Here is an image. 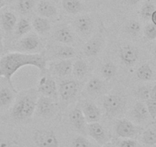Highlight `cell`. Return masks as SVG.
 Listing matches in <instances>:
<instances>
[{
    "mask_svg": "<svg viewBox=\"0 0 156 147\" xmlns=\"http://www.w3.org/2000/svg\"><path fill=\"white\" fill-rule=\"evenodd\" d=\"M25 66H33L38 69L42 74L47 70V57L43 53L26 54L22 52H11L0 58V77L5 78L16 92L12 78L20 68Z\"/></svg>",
    "mask_w": 156,
    "mask_h": 147,
    "instance_id": "1",
    "label": "cell"
},
{
    "mask_svg": "<svg viewBox=\"0 0 156 147\" xmlns=\"http://www.w3.org/2000/svg\"><path fill=\"white\" fill-rule=\"evenodd\" d=\"M37 97L34 92L27 93L16 101L12 109V117L16 120H25L34 114Z\"/></svg>",
    "mask_w": 156,
    "mask_h": 147,
    "instance_id": "2",
    "label": "cell"
},
{
    "mask_svg": "<svg viewBox=\"0 0 156 147\" xmlns=\"http://www.w3.org/2000/svg\"><path fill=\"white\" fill-rule=\"evenodd\" d=\"M125 97L119 94H109L103 98V108L106 113L109 116H115L119 114L125 108Z\"/></svg>",
    "mask_w": 156,
    "mask_h": 147,
    "instance_id": "3",
    "label": "cell"
},
{
    "mask_svg": "<svg viewBox=\"0 0 156 147\" xmlns=\"http://www.w3.org/2000/svg\"><path fill=\"white\" fill-rule=\"evenodd\" d=\"M34 141L37 147H58L59 142L52 130H38L34 133Z\"/></svg>",
    "mask_w": 156,
    "mask_h": 147,
    "instance_id": "4",
    "label": "cell"
},
{
    "mask_svg": "<svg viewBox=\"0 0 156 147\" xmlns=\"http://www.w3.org/2000/svg\"><path fill=\"white\" fill-rule=\"evenodd\" d=\"M37 92L40 93L42 96L50 97L53 100H57L59 96V92L55 81L46 76L42 77L39 81Z\"/></svg>",
    "mask_w": 156,
    "mask_h": 147,
    "instance_id": "5",
    "label": "cell"
},
{
    "mask_svg": "<svg viewBox=\"0 0 156 147\" xmlns=\"http://www.w3.org/2000/svg\"><path fill=\"white\" fill-rule=\"evenodd\" d=\"M69 120L73 128L83 134L87 133V121L80 105H76L69 113Z\"/></svg>",
    "mask_w": 156,
    "mask_h": 147,
    "instance_id": "6",
    "label": "cell"
},
{
    "mask_svg": "<svg viewBox=\"0 0 156 147\" xmlns=\"http://www.w3.org/2000/svg\"><path fill=\"white\" fill-rule=\"evenodd\" d=\"M115 133L119 137L131 139L139 133V128L128 120H119L115 124Z\"/></svg>",
    "mask_w": 156,
    "mask_h": 147,
    "instance_id": "7",
    "label": "cell"
},
{
    "mask_svg": "<svg viewBox=\"0 0 156 147\" xmlns=\"http://www.w3.org/2000/svg\"><path fill=\"white\" fill-rule=\"evenodd\" d=\"M87 133L100 145H103L108 142V135L106 129L99 122L87 124Z\"/></svg>",
    "mask_w": 156,
    "mask_h": 147,
    "instance_id": "8",
    "label": "cell"
},
{
    "mask_svg": "<svg viewBox=\"0 0 156 147\" xmlns=\"http://www.w3.org/2000/svg\"><path fill=\"white\" fill-rule=\"evenodd\" d=\"M119 58L122 62L127 67L135 65L139 58V50L131 45L122 46L119 50Z\"/></svg>",
    "mask_w": 156,
    "mask_h": 147,
    "instance_id": "9",
    "label": "cell"
},
{
    "mask_svg": "<svg viewBox=\"0 0 156 147\" xmlns=\"http://www.w3.org/2000/svg\"><path fill=\"white\" fill-rule=\"evenodd\" d=\"M80 107L87 124L100 121L101 117V111L95 103L90 100H84L80 105Z\"/></svg>",
    "mask_w": 156,
    "mask_h": 147,
    "instance_id": "10",
    "label": "cell"
},
{
    "mask_svg": "<svg viewBox=\"0 0 156 147\" xmlns=\"http://www.w3.org/2000/svg\"><path fill=\"white\" fill-rule=\"evenodd\" d=\"M79 84L74 80H67L62 81L59 85V95L64 101H68L74 98L78 92Z\"/></svg>",
    "mask_w": 156,
    "mask_h": 147,
    "instance_id": "11",
    "label": "cell"
},
{
    "mask_svg": "<svg viewBox=\"0 0 156 147\" xmlns=\"http://www.w3.org/2000/svg\"><path fill=\"white\" fill-rule=\"evenodd\" d=\"M55 105L53 99L50 97L41 96L37 98L36 104V111L37 114L43 117H48L52 115L55 110Z\"/></svg>",
    "mask_w": 156,
    "mask_h": 147,
    "instance_id": "12",
    "label": "cell"
},
{
    "mask_svg": "<svg viewBox=\"0 0 156 147\" xmlns=\"http://www.w3.org/2000/svg\"><path fill=\"white\" fill-rule=\"evenodd\" d=\"M103 39L101 35H96L87 41L83 45V53L87 57H94L98 55L103 48Z\"/></svg>",
    "mask_w": 156,
    "mask_h": 147,
    "instance_id": "13",
    "label": "cell"
},
{
    "mask_svg": "<svg viewBox=\"0 0 156 147\" xmlns=\"http://www.w3.org/2000/svg\"><path fill=\"white\" fill-rule=\"evenodd\" d=\"M41 40L36 34H30L25 36L19 42V47L25 52H32L40 46Z\"/></svg>",
    "mask_w": 156,
    "mask_h": 147,
    "instance_id": "14",
    "label": "cell"
},
{
    "mask_svg": "<svg viewBox=\"0 0 156 147\" xmlns=\"http://www.w3.org/2000/svg\"><path fill=\"white\" fill-rule=\"evenodd\" d=\"M16 23L17 17L12 12H4L0 15V25L5 32H11L16 27Z\"/></svg>",
    "mask_w": 156,
    "mask_h": 147,
    "instance_id": "15",
    "label": "cell"
},
{
    "mask_svg": "<svg viewBox=\"0 0 156 147\" xmlns=\"http://www.w3.org/2000/svg\"><path fill=\"white\" fill-rule=\"evenodd\" d=\"M74 26L77 31L82 34H89L94 27L92 19L88 16H82L78 17L74 22Z\"/></svg>",
    "mask_w": 156,
    "mask_h": 147,
    "instance_id": "16",
    "label": "cell"
},
{
    "mask_svg": "<svg viewBox=\"0 0 156 147\" xmlns=\"http://www.w3.org/2000/svg\"><path fill=\"white\" fill-rule=\"evenodd\" d=\"M73 64L70 59L61 60L59 62L55 63L53 66L54 71L56 74L61 77H65L69 75L72 72L73 69Z\"/></svg>",
    "mask_w": 156,
    "mask_h": 147,
    "instance_id": "17",
    "label": "cell"
},
{
    "mask_svg": "<svg viewBox=\"0 0 156 147\" xmlns=\"http://www.w3.org/2000/svg\"><path fill=\"white\" fill-rule=\"evenodd\" d=\"M38 14L44 18H49L57 14V9L53 4L46 0H41L37 6Z\"/></svg>",
    "mask_w": 156,
    "mask_h": 147,
    "instance_id": "18",
    "label": "cell"
},
{
    "mask_svg": "<svg viewBox=\"0 0 156 147\" xmlns=\"http://www.w3.org/2000/svg\"><path fill=\"white\" fill-rule=\"evenodd\" d=\"M55 38L58 42L64 45L70 44L73 41V34L67 27H62L57 30L55 33Z\"/></svg>",
    "mask_w": 156,
    "mask_h": 147,
    "instance_id": "19",
    "label": "cell"
},
{
    "mask_svg": "<svg viewBox=\"0 0 156 147\" xmlns=\"http://www.w3.org/2000/svg\"><path fill=\"white\" fill-rule=\"evenodd\" d=\"M32 26L39 34H44L50 31L51 24L47 19L41 16H36L32 20Z\"/></svg>",
    "mask_w": 156,
    "mask_h": 147,
    "instance_id": "20",
    "label": "cell"
},
{
    "mask_svg": "<svg viewBox=\"0 0 156 147\" xmlns=\"http://www.w3.org/2000/svg\"><path fill=\"white\" fill-rule=\"evenodd\" d=\"M132 115L137 121H144L148 117V112L146 106L142 102H137L132 110Z\"/></svg>",
    "mask_w": 156,
    "mask_h": 147,
    "instance_id": "21",
    "label": "cell"
},
{
    "mask_svg": "<svg viewBox=\"0 0 156 147\" xmlns=\"http://www.w3.org/2000/svg\"><path fill=\"white\" fill-rule=\"evenodd\" d=\"M76 56V51L73 48L68 45H63L57 48L55 52V57L61 60L71 59Z\"/></svg>",
    "mask_w": 156,
    "mask_h": 147,
    "instance_id": "22",
    "label": "cell"
},
{
    "mask_svg": "<svg viewBox=\"0 0 156 147\" xmlns=\"http://www.w3.org/2000/svg\"><path fill=\"white\" fill-rule=\"evenodd\" d=\"M87 64L86 61L84 60L77 59L73 64L72 72H73L74 77H76V78H83L87 73Z\"/></svg>",
    "mask_w": 156,
    "mask_h": 147,
    "instance_id": "23",
    "label": "cell"
},
{
    "mask_svg": "<svg viewBox=\"0 0 156 147\" xmlns=\"http://www.w3.org/2000/svg\"><path fill=\"white\" fill-rule=\"evenodd\" d=\"M63 8L70 14H76L83 9L80 0H63Z\"/></svg>",
    "mask_w": 156,
    "mask_h": 147,
    "instance_id": "24",
    "label": "cell"
},
{
    "mask_svg": "<svg viewBox=\"0 0 156 147\" xmlns=\"http://www.w3.org/2000/svg\"><path fill=\"white\" fill-rule=\"evenodd\" d=\"M104 87V84L99 77H92L87 84V91L91 94H97L102 91Z\"/></svg>",
    "mask_w": 156,
    "mask_h": 147,
    "instance_id": "25",
    "label": "cell"
},
{
    "mask_svg": "<svg viewBox=\"0 0 156 147\" xmlns=\"http://www.w3.org/2000/svg\"><path fill=\"white\" fill-rule=\"evenodd\" d=\"M117 67L112 61L105 63L101 68V74L103 78L106 81H110L116 74Z\"/></svg>",
    "mask_w": 156,
    "mask_h": 147,
    "instance_id": "26",
    "label": "cell"
},
{
    "mask_svg": "<svg viewBox=\"0 0 156 147\" xmlns=\"http://www.w3.org/2000/svg\"><path fill=\"white\" fill-rule=\"evenodd\" d=\"M153 71L148 64H143L136 70V76L142 81H148L152 78Z\"/></svg>",
    "mask_w": 156,
    "mask_h": 147,
    "instance_id": "27",
    "label": "cell"
},
{
    "mask_svg": "<svg viewBox=\"0 0 156 147\" xmlns=\"http://www.w3.org/2000/svg\"><path fill=\"white\" fill-rule=\"evenodd\" d=\"M13 94L9 88H2L0 90V107H5L12 103Z\"/></svg>",
    "mask_w": 156,
    "mask_h": 147,
    "instance_id": "28",
    "label": "cell"
},
{
    "mask_svg": "<svg viewBox=\"0 0 156 147\" xmlns=\"http://www.w3.org/2000/svg\"><path fill=\"white\" fill-rule=\"evenodd\" d=\"M31 24L25 18H22L16 25V34L19 36H24L31 30Z\"/></svg>",
    "mask_w": 156,
    "mask_h": 147,
    "instance_id": "29",
    "label": "cell"
},
{
    "mask_svg": "<svg viewBox=\"0 0 156 147\" xmlns=\"http://www.w3.org/2000/svg\"><path fill=\"white\" fill-rule=\"evenodd\" d=\"M155 10L156 8L154 4L150 1H147L141 9V16L145 20L151 19V16Z\"/></svg>",
    "mask_w": 156,
    "mask_h": 147,
    "instance_id": "30",
    "label": "cell"
},
{
    "mask_svg": "<svg viewBox=\"0 0 156 147\" xmlns=\"http://www.w3.org/2000/svg\"><path fill=\"white\" fill-rule=\"evenodd\" d=\"M34 0H19L18 10L22 14H27L32 10L34 6Z\"/></svg>",
    "mask_w": 156,
    "mask_h": 147,
    "instance_id": "31",
    "label": "cell"
},
{
    "mask_svg": "<svg viewBox=\"0 0 156 147\" xmlns=\"http://www.w3.org/2000/svg\"><path fill=\"white\" fill-rule=\"evenodd\" d=\"M142 142L148 145H153L156 144V130L148 129L142 134Z\"/></svg>",
    "mask_w": 156,
    "mask_h": 147,
    "instance_id": "32",
    "label": "cell"
},
{
    "mask_svg": "<svg viewBox=\"0 0 156 147\" xmlns=\"http://www.w3.org/2000/svg\"><path fill=\"white\" fill-rule=\"evenodd\" d=\"M151 88L152 87L149 86V85H143V86L138 88L136 92L137 98L141 100H144V101H146L147 100H148L150 98V95H151Z\"/></svg>",
    "mask_w": 156,
    "mask_h": 147,
    "instance_id": "33",
    "label": "cell"
},
{
    "mask_svg": "<svg viewBox=\"0 0 156 147\" xmlns=\"http://www.w3.org/2000/svg\"><path fill=\"white\" fill-rule=\"evenodd\" d=\"M125 28L128 34H131L133 36H136L140 32L141 25L139 22H136V21H129L126 25Z\"/></svg>",
    "mask_w": 156,
    "mask_h": 147,
    "instance_id": "34",
    "label": "cell"
},
{
    "mask_svg": "<svg viewBox=\"0 0 156 147\" xmlns=\"http://www.w3.org/2000/svg\"><path fill=\"white\" fill-rule=\"evenodd\" d=\"M72 147H93L91 142L84 136H79L72 141Z\"/></svg>",
    "mask_w": 156,
    "mask_h": 147,
    "instance_id": "35",
    "label": "cell"
},
{
    "mask_svg": "<svg viewBox=\"0 0 156 147\" xmlns=\"http://www.w3.org/2000/svg\"><path fill=\"white\" fill-rule=\"evenodd\" d=\"M144 34L148 39L154 40L156 38V25L151 23L147 24L144 28Z\"/></svg>",
    "mask_w": 156,
    "mask_h": 147,
    "instance_id": "36",
    "label": "cell"
},
{
    "mask_svg": "<svg viewBox=\"0 0 156 147\" xmlns=\"http://www.w3.org/2000/svg\"><path fill=\"white\" fill-rule=\"evenodd\" d=\"M145 106H146L147 109H148V114L153 118H156V100L149 98L145 101Z\"/></svg>",
    "mask_w": 156,
    "mask_h": 147,
    "instance_id": "37",
    "label": "cell"
},
{
    "mask_svg": "<svg viewBox=\"0 0 156 147\" xmlns=\"http://www.w3.org/2000/svg\"><path fill=\"white\" fill-rule=\"evenodd\" d=\"M139 144L136 140L132 139H125L121 141L119 147H139Z\"/></svg>",
    "mask_w": 156,
    "mask_h": 147,
    "instance_id": "38",
    "label": "cell"
},
{
    "mask_svg": "<svg viewBox=\"0 0 156 147\" xmlns=\"http://www.w3.org/2000/svg\"><path fill=\"white\" fill-rule=\"evenodd\" d=\"M0 147H13L12 142L5 139H0Z\"/></svg>",
    "mask_w": 156,
    "mask_h": 147,
    "instance_id": "39",
    "label": "cell"
},
{
    "mask_svg": "<svg viewBox=\"0 0 156 147\" xmlns=\"http://www.w3.org/2000/svg\"><path fill=\"white\" fill-rule=\"evenodd\" d=\"M150 98L153 99V100H156V84L151 88Z\"/></svg>",
    "mask_w": 156,
    "mask_h": 147,
    "instance_id": "40",
    "label": "cell"
},
{
    "mask_svg": "<svg viewBox=\"0 0 156 147\" xmlns=\"http://www.w3.org/2000/svg\"><path fill=\"white\" fill-rule=\"evenodd\" d=\"M123 1L126 4L129 5H134L139 2V0H123Z\"/></svg>",
    "mask_w": 156,
    "mask_h": 147,
    "instance_id": "41",
    "label": "cell"
},
{
    "mask_svg": "<svg viewBox=\"0 0 156 147\" xmlns=\"http://www.w3.org/2000/svg\"><path fill=\"white\" fill-rule=\"evenodd\" d=\"M151 22H152L154 25H156V10L153 13L152 16H151Z\"/></svg>",
    "mask_w": 156,
    "mask_h": 147,
    "instance_id": "42",
    "label": "cell"
},
{
    "mask_svg": "<svg viewBox=\"0 0 156 147\" xmlns=\"http://www.w3.org/2000/svg\"><path fill=\"white\" fill-rule=\"evenodd\" d=\"M0 48H2V34L1 25H0Z\"/></svg>",
    "mask_w": 156,
    "mask_h": 147,
    "instance_id": "43",
    "label": "cell"
},
{
    "mask_svg": "<svg viewBox=\"0 0 156 147\" xmlns=\"http://www.w3.org/2000/svg\"><path fill=\"white\" fill-rule=\"evenodd\" d=\"M103 147H116L115 145H113L112 143H110V142H107L105 145H103Z\"/></svg>",
    "mask_w": 156,
    "mask_h": 147,
    "instance_id": "44",
    "label": "cell"
},
{
    "mask_svg": "<svg viewBox=\"0 0 156 147\" xmlns=\"http://www.w3.org/2000/svg\"><path fill=\"white\" fill-rule=\"evenodd\" d=\"M5 0H0V9H1L4 5H5Z\"/></svg>",
    "mask_w": 156,
    "mask_h": 147,
    "instance_id": "45",
    "label": "cell"
},
{
    "mask_svg": "<svg viewBox=\"0 0 156 147\" xmlns=\"http://www.w3.org/2000/svg\"><path fill=\"white\" fill-rule=\"evenodd\" d=\"M5 2H14L16 0H5Z\"/></svg>",
    "mask_w": 156,
    "mask_h": 147,
    "instance_id": "46",
    "label": "cell"
},
{
    "mask_svg": "<svg viewBox=\"0 0 156 147\" xmlns=\"http://www.w3.org/2000/svg\"><path fill=\"white\" fill-rule=\"evenodd\" d=\"M155 52H156V45H155Z\"/></svg>",
    "mask_w": 156,
    "mask_h": 147,
    "instance_id": "47",
    "label": "cell"
},
{
    "mask_svg": "<svg viewBox=\"0 0 156 147\" xmlns=\"http://www.w3.org/2000/svg\"><path fill=\"white\" fill-rule=\"evenodd\" d=\"M139 147H140V146H139Z\"/></svg>",
    "mask_w": 156,
    "mask_h": 147,
    "instance_id": "48",
    "label": "cell"
}]
</instances>
